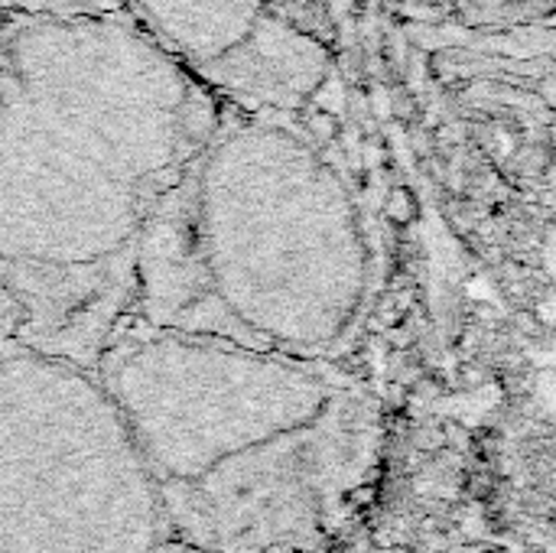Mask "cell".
<instances>
[{"label": "cell", "mask_w": 556, "mask_h": 553, "mask_svg": "<svg viewBox=\"0 0 556 553\" xmlns=\"http://www.w3.org/2000/svg\"><path fill=\"white\" fill-rule=\"evenodd\" d=\"M225 101L124 10H0V284L20 342L94 365L143 235Z\"/></svg>", "instance_id": "obj_1"}, {"label": "cell", "mask_w": 556, "mask_h": 553, "mask_svg": "<svg viewBox=\"0 0 556 553\" xmlns=\"http://www.w3.org/2000/svg\"><path fill=\"white\" fill-rule=\"evenodd\" d=\"M381 284L375 215L313 127L225 104L143 235L130 323L329 365Z\"/></svg>", "instance_id": "obj_2"}, {"label": "cell", "mask_w": 556, "mask_h": 553, "mask_svg": "<svg viewBox=\"0 0 556 553\" xmlns=\"http://www.w3.org/2000/svg\"><path fill=\"white\" fill-rule=\"evenodd\" d=\"M134 26L218 101L306 121L336 78L329 46L274 0H121Z\"/></svg>", "instance_id": "obj_3"}, {"label": "cell", "mask_w": 556, "mask_h": 553, "mask_svg": "<svg viewBox=\"0 0 556 553\" xmlns=\"http://www.w3.org/2000/svg\"><path fill=\"white\" fill-rule=\"evenodd\" d=\"M3 13H111L121 0H0Z\"/></svg>", "instance_id": "obj_4"}, {"label": "cell", "mask_w": 556, "mask_h": 553, "mask_svg": "<svg viewBox=\"0 0 556 553\" xmlns=\"http://www.w3.org/2000/svg\"><path fill=\"white\" fill-rule=\"evenodd\" d=\"M13 339H20V310H16L13 297H10V293L3 290V284H0V352H3Z\"/></svg>", "instance_id": "obj_5"}]
</instances>
